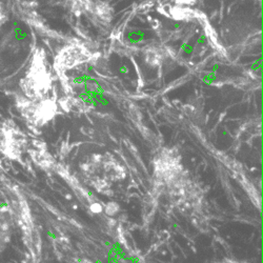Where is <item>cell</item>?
<instances>
[{"instance_id": "cell-5", "label": "cell", "mask_w": 263, "mask_h": 263, "mask_svg": "<svg viewBox=\"0 0 263 263\" xmlns=\"http://www.w3.org/2000/svg\"><path fill=\"white\" fill-rule=\"evenodd\" d=\"M12 231L11 216L7 205L0 202V253L8 246Z\"/></svg>"}, {"instance_id": "cell-1", "label": "cell", "mask_w": 263, "mask_h": 263, "mask_svg": "<svg viewBox=\"0 0 263 263\" xmlns=\"http://www.w3.org/2000/svg\"><path fill=\"white\" fill-rule=\"evenodd\" d=\"M21 95L33 100L48 98L51 91V77L48 72L45 58L38 52L29 67L25 77L20 80Z\"/></svg>"}, {"instance_id": "cell-7", "label": "cell", "mask_w": 263, "mask_h": 263, "mask_svg": "<svg viewBox=\"0 0 263 263\" xmlns=\"http://www.w3.org/2000/svg\"><path fill=\"white\" fill-rule=\"evenodd\" d=\"M105 213H106V215H108V216H115L118 212H119V205H118V203H116V202H114V201H111V202H108L106 205H105V208H104V210H103Z\"/></svg>"}, {"instance_id": "cell-3", "label": "cell", "mask_w": 263, "mask_h": 263, "mask_svg": "<svg viewBox=\"0 0 263 263\" xmlns=\"http://www.w3.org/2000/svg\"><path fill=\"white\" fill-rule=\"evenodd\" d=\"M180 156L175 148H162L154 158L155 176L162 182H172L180 177L182 172Z\"/></svg>"}, {"instance_id": "cell-2", "label": "cell", "mask_w": 263, "mask_h": 263, "mask_svg": "<svg viewBox=\"0 0 263 263\" xmlns=\"http://www.w3.org/2000/svg\"><path fill=\"white\" fill-rule=\"evenodd\" d=\"M15 101L18 111L26 119L30 127H42L56 115L57 104L51 98L33 100L23 95H17Z\"/></svg>"}, {"instance_id": "cell-8", "label": "cell", "mask_w": 263, "mask_h": 263, "mask_svg": "<svg viewBox=\"0 0 263 263\" xmlns=\"http://www.w3.org/2000/svg\"><path fill=\"white\" fill-rule=\"evenodd\" d=\"M7 20H8V15H7L6 9L2 4H0V32H2L3 28L7 24Z\"/></svg>"}, {"instance_id": "cell-6", "label": "cell", "mask_w": 263, "mask_h": 263, "mask_svg": "<svg viewBox=\"0 0 263 263\" xmlns=\"http://www.w3.org/2000/svg\"><path fill=\"white\" fill-rule=\"evenodd\" d=\"M146 33L143 30L139 29H133L129 30L126 33V39L129 43H134V45H138V43L144 42L146 39Z\"/></svg>"}, {"instance_id": "cell-4", "label": "cell", "mask_w": 263, "mask_h": 263, "mask_svg": "<svg viewBox=\"0 0 263 263\" xmlns=\"http://www.w3.org/2000/svg\"><path fill=\"white\" fill-rule=\"evenodd\" d=\"M4 127L5 138L2 140V144L5 149L4 153H6V155L10 158H17L21 155V153H23L21 151L26 147L27 144L24 136L25 134L21 133L20 129L14 123L10 125L6 122Z\"/></svg>"}]
</instances>
